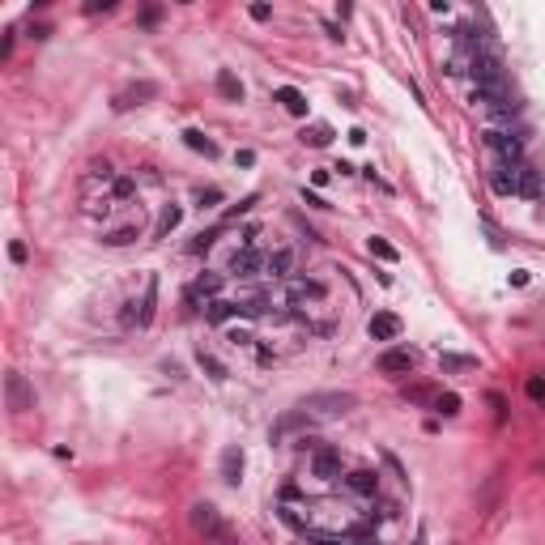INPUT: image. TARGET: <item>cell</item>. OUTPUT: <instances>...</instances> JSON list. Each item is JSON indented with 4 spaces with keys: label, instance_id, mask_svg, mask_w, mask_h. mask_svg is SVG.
Listing matches in <instances>:
<instances>
[{
    "label": "cell",
    "instance_id": "obj_1",
    "mask_svg": "<svg viewBox=\"0 0 545 545\" xmlns=\"http://www.w3.org/2000/svg\"><path fill=\"white\" fill-rule=\"evenodd\" d=\"M188 520H192L196 537H200L205 545H239V533L222 520V512H217L213 503H192Z\"/></svg>",
    "mask_w": 545,
    "mask_h": 545
},
{
    "label": "cell",
    "instance_id": "obj_2",
    "mask_svg": "<svg viewBox=\"0 0 545 545\" xmlns=\"http://www.w3.org/2000/svg\"><path fill=\"white\" fill-rule=\"evenodd\" d=\"M469 72H473V81H477V94H499V90H507V68H503V60L495 55V51H473L469 55Z\"/></svg>",
    "mask_w": 545,
    "mask_h": 545
},
{
    "label": "cell",
    "instance_id": "obj_3",
    "mask_svg": "<svg viewBox=\"0 0 545 545\" xmlns=\"http://www.w3.org/2000/svg\"><path fill=\"white\" fill-rule=\"evenodd\" d=\"M354 405H358V396H354V392H311L298 409H303V414H311V418H345Z\"/></svg>",
    "mask_w": 545,
    "mask_h": 545
},
{
    "label": "cell",
    "instance_id": "obj_4",
    "mask_svg": "<svg viewBox=\"0 0 545 545\" xmlns=\"http://www.w3.org/2000/svg\"><path fill=\"white\" fill-rule=\"evenodd\" d=\"M158 94H162V85L149 81V77H141V81H128L124 90H115L111 107H115V111H132V107H141V102H153Z\"/></svg>",
    "mask_w": 545,
    "mask_h": 545
},
{
    "label": "cell",
    "instance_id": "obj_5",
    "mask_svg": "<svg viewBox=\"0 0 545 545\" xmlns=\"http://www.w3.org/2000/svg\"><path fill=\"white\" fill-rule=\"evenodd\" d=\"M486 145L499 153V166H524V141H520L516 132L490 128V132H486Z\"/></svg>",
    "mask_w": 545,
    "mask_h": 545
},
{
    "label": "cell",
    "instance_id": "obj_6",
    "mask_svg": "<svg viewBox=\"0 0 545 545\" xmlns=\"http://www.w3.org/2000/svg\"><path fill=\"white\" fill-rule=\"evenodd\" d=\"M375 367H379V375H409V371L418 367V350L392 345V350H384V354L375 358Z\"/></svg>",
    "mask_w": 545,
    "mask_h": 545
},
{
    "label": "cell",
    "instance_id": "obj_7",
    "mask_svg": "<svg viewBox=\"0 0 545 545\" xmlns=\"http://www.w3.org/2000/svg\"><path fill=\"white\" fill-rule=\"evenodd\" d=\"M311 477H320V482H337V477H341V448L315 443V448H311Z\"/></svg>",
    "mask_w": 545,
    "mask_h": 545
},
{
    "label": "cell",
    "instance_id": "obj_8",
    "mask_svg": "<svg viewBox=\"0 0 545 545\" xmlns=\"http://www.w3.org/2000/svg\"><path fill=\"white\" fill-rule=\"evenodd\" d=\"M260 269H264V256H260L256 247H247V243L226 260V277H239V281H252Z\"/></svg>",
    "mask_w": 545,
    "mask_h": 545
},
{
    "label": "cell",
    "instance_id": "obj_9",
    "mask_svg": "<svg viewBox=\"0 0 545 545\" xmlns=\"http://www.w3.org/2000/svg\"><path fill=\"white\" fill-rule=\"evenodd\" d=\"M311 426H315V418H311V414H303V409H286V414L273 422L269 439H273V443H286L290 435H298V431H311Z\"/></svg>",
    "mask_w": 545,
    "mask_h": 545
},
{
    "label": "cell",
    "instance_id": "obj_10",
    "mask_svg": "<svg viewBox=\"0 0 545 545\" xmlns=\"http://www.w3.org/2000/svg\"><path fill=\"white\" fill-rule=\"evenodd\" d=\"M222 286H226V273H209V269H205V273L188 286V303H205V307H209L213 298H222Z\"/></svg>",
    "mask_w": 545,
    "mask_h": 545
},
{
    "label": "cell",
    "instance_id": "obj_11",
    "mask_svg": "<svg viewBox=\"0 0 545 545\" xmlns=\"http://www.w3.org/2000/svg\"><path fill=\"white\" fill-rule=\"evenodd\" d=\"M4 396H9V409H13V414H30V409H34V392H30L26 375H17V371L4 375Z\"/></svg>",
    "mask_w": 545,
    "mask_h": 545
},
{
    "label": "cell",
    "instance_id": "obj_12",
    "mask_svg": "<svg viewBox=\"0 0 545 545\" xmlns=\"http://www.w3.org/2000/svg\"><path fill=\"white\" fill-rule=\"evenodd\" d=\"M401 333H405V324H401L396 311H375V315L367 320V337H371V341H396Z\"/></svg>",
    "mask_w": 545,
    "mask_h": 545
},
{
    "label": "cell",
    "instance_id": "obj_13",
    "mask_svg": "<svg viewBox=\"0 0 545 545\" xmlns=\"http://www.w3.org/2000/svg\"><path fill=\"white\" fill-rule=\"evenodd\" d=\"M243 465H247L243 448H239V443H230V448L222 452V460H217V473H222V482H226V486H239V482H243Z\"/></svg>",
    "mask_w": 545,
    "mask_h": 545
},
{
    "label": "cell",
    "instance_id": "obj_14",
    "mask_svg": "<svg viewBox=\"0 0 545 545\" xmlns=\"http://www.w3.org/2000/svg\"><path fill=\"white\" fill-rule=\"evenodd\" d=\"M324 294H328V286H324V281H315V277H298V281H290V307L320 303Z\"/></svg>",
    "mask_w": 545,
    "mask_h": 545
},
{
    "label": "cell",
    "instance_id": "obj_15",
    "mask_svg": "<svg viewBox=\"0 0 545 545\" xmlns=\"http://www.w3.org/2000/svg\"><path fill=\"white\" fill-rule=\"evenodd\" d=\"M345 490L358 495V499H379V473H371V469H354V473H345Z\"/></svg>",
    "mask_w": 545,
    "mask_h": 545
},
{
    "label": "cell",
    "instance_id": "obj_16",
    "mask_svg": "<svg viewBox=\"0 0 545 545\" xmlns=\"http://www.w3.org/2000/svg\"><path fill=\"white\" fill-rule=\"evenodd\" d=\"M537 192H541V175H537L529 162H524V166H512V196H529V200H533Z\"/></svg>",
    "mask_w": 545,
    "mask_h": 545
},
{
    "label": "cell",
    "instance_id": "obj_17",
    "mask_svg": "<svg viewBox=\"0 0 545 545\" xmlns=\"http://www.w3.org/2000/svg\"><path fill=\"white\" fill-rule=\"evenodd\" d=\"M234 315H247L243 298H213V303L205 307V320H209V324H226V320H234Z\"/></svg>",
    "mask_w": 545,
    "mask_h": 545
},
{
    "label": "cell",
    "instance_id": "obj_18",
    "mask_svg": "<svg viewBox=\"0 0 545 545\" xmlns=\"http://www.w3.org/2000/svg\"><path fill=\"white\" fill-rule=\"evenodd\" d=\"M141 239V222L132 217V222H119V226H111V230H102V243L107 247H128V243H136Z\"/></svg>",
    "mask_w": 545,
    "mask_h": 545
},
{
    "label": "cell",
    "instance_id": "obj_19",
    "mask_svg": "<svg viewBox=\"0 0 545 545\" xmlns=\"http://www.w3.org/2000/svg\"><path fill=\"white\" fill-rule=\"evenodd\" d=\"M179 222H183V205H162V213H158V226H153V239H171L175 230H179Z\"/></svg>",
    "mask_w": 545,
    "mask_h": 545
},
{
    "label": "cell",
    "instance_id": "obj_20",
    "mask_svg": "<svg viewBox=\"0 0 545 545\" xmlns=\"http://www.w3.org/2000/svg\"><path fill=\"white\" fill-rule=\"evenodd\" d=\"M264 273H269V277H290V273H294V252H290V247H273V252L264 256Z\"/></svg>",
    "mask_w": 545,
    "mask_h": 545
},
{
    "label": "cell",
    "instance_id": "obj_21",
    "mask_svg": "<svg viewBox=\"0 0 545 545\" xmlns=\"http://www.w3.org/2000/svg\"><path fill=\"white\" fill-rule=\"evenodd\" d=\"M273 98H277L290 115H298V119L307 115V94H303L298 85H277V94H273Z\"/></svg>",
    "mask_w": 545,
    "mask_h": 545
},
{
    "label": "cell",
    "instance_id": "obj_22",
    "mask_svg": "<svg viewBox=\"0 0 545 545\" xmlns=\"http://www.w3.org/2000/svg\"><path fill=\"white\" fill-rule=\"evenodd\" d=\"M333 136H337V132H333V124H307V128L298 132V141H303V145H311V149L333 145Z\"/></svg>",
    "mask_w": 545,
    "mask_h": 545
},
{
    "label": "cell",
    "instance_id": "obj_23",
    "mask_svg": "<svg viewBox=\"0 0 545 545\" xmlns=\"http://www.w3.org/2000/svg\"><path fill=\"white\" fill-rule=\"evenodd\" d=\"M439 367H443L448 375H460V371H477L482 362H477L473 354H452V350H443V354H439Z\"/></svg>",
    "mask_w": 545,
    "mask_h": 545
},
{
    "label": "cell",
    "instance_id": "obj_24",
    "mask_svg": "<svg viewBox=\"0 0 545 545\" xmlns=\"http://www.w3.org/2000/svg\"><path fill=\"white\" fill-rule=\"evenodd\" d=\"M217 94L226 102H243V81L230 72V68H217Z\"/></svg>",
    "mask_w": 545,
    "mask_h": 545
},
{
    "label": "cell",
    "instance_id": "obj_25",
    "mask_svg": "<svg viewBox=\"0 0 545 545\" xmlns=\"http://www.w3.org/2000/svg\"><path fill=\"white\" fill-rule=\"evenodd\" d=\"M153 307H158V277H149V281H145V298H141L136 328H149V324H153Z\"/></svg>",
    "mask_w": 545,
    "mask_h": 545
},
{
    "label": "cell",
    "instance_id": "obj_26",
    "mask_svg": "<svg viewBox=\"0 0 545 545\" xmlns=\"http://www.w3.org/2000/svg\"><path fill=\"white\" fill-rule=\"evenodd\" d=\"M196 367H200V371H205V375H209L213 384H226V379H230V371H226V367H222V362H217V358H213V354H209L205 345L196 350Z\"/></svg>",
    "mask_w": 545,
    "mask_h": 545
},
{
    "label": "cell",
    "instance_id": "obj_27",
    "mask_svg": "<svg viewBox=\"0 0 545 545\" xmlns=\"http://www.w3.org/2000/svg\"><path fill=\"white\" fill-rule=\"evenodd\" d=\"M183 145L196 149V153H205V158H217V141H209L200 128H183Z\"/></svg>",
    "mask_w": 545,
    "mask_h": 545
},
{
    "label": "cell",
    "instance_id": "obj_28",
    "mask_svg": "<svg viewBox=\"0 0 545 545\" xmlns=\"http://www.w3.org/2000/svg\"><path fill=\"white\" fill-rule=\"evenodd\" d=\"M367 252H371L375 260H388V264H396V260H401V252H396L384 234H371V239H367Z\"/></svg>",
    "mask_w": 545,
    "mask_h": 545
},
{
    "label": "cell",
    "instance_id": "obj_29",
    "mask_svg": "<svg viewBox=\"0 0 545 545\" xmlns=\"http://www.w3.org/2000/svg\"><path fill=\"white\" fill-rule=\"evenodd\" d=\"M401 396H405L409 405H435V396H439V388H435V384H414V388H405Z\"/></svg>",
    "mask_w": 545,
    "mask_h": 545
},
{
    "label": "cell",
    "instance_id": "obj_30",
    "mask_svg": "<svg viewBox=\"0 0 545 545\" xmlns=\"http://www.w3.org/2000/svg\"><path fill=\"white\" fill-rule=\"evenodd\" d=\"M222 230H226V222H217L213 230H200V234H196V239L188 243V252H192V256H200V252H209V247L217 243V234H222Z\"/></svg>",
    "mask_w": 545,
    "mask_h": 545
},
{
    "label": "cell",
    "instance_id": "obj_31",
    "mask_svg": "<svg viewBox=\"0 0 545 545\" xmlns=\"http://www.w3.org/2000/svg\"><path fill=\"white\" fill-rule=\"evenodd\" d=\"M111 196H115L119 205H124V200H132V196H136V179H132V175H119V179H111Z\"/></svg>",
    "mask_w": 545,
    "mask_h": 545
},
{
    "label": "cell",
    "instance_id": "obj_32",
    "mask_svg": "<svg viewBox=\"0 0 545 545\" xmlns=\"http://www.w3.org/2000/svg\"><path fill=\"white\" fill-rule=\"evenodd\" d=\"M431 409H435V414H443V418H456V414H460V396H456V392H439Z\"/></svg>",
    "mask_w": 545,
    "mask_h": 545
},
{
    "label": "cell",
    "instance_id": "obj_33",
    "mask_svg": "<svg viewBox=\"0 0 545 545\" xmlns=\"http://www.w3.org/2000/svg\"><path fill=\"white\" fill-rule=\"evenodd\" d=\"M524 392H529V401H533V405H545V379H541V375H529Z\"/></svg>",
    "mask_w": 545,
    "mask_h": 545
},
{
    "label": "cell",
    "instance_id": "obj_34",
    "mask_svg": "<svg viewBox=\"0 0 545 545\" xmlns=\"http://www.w3.org/2000/svg\"><path fill=\"white\" fill-rule=\"evenodd\" d=\"M217 200H222V188H200V192H196V205H200V209H213Z\"/></svg>",
    "mask_w": 545,
    "mask_h": 545
},
{
    "label": "cell",
    "instance_id": "obj_35",
    "mask_svg": "<svg viewBox=\"0 0 545 545\" xmlns=\"http://www.w3.org/2000/svg\"><path fill=\"white\" fill-rule=\"evenodd\" d=\"M256 200H260V196H243V200H239V205H234V209L226 213V222H234V217H243V213H252V205H256Z\"/></svg>",
    "mask_w": 545,
    "mask_h": 545
},
{
    "label": "cell",
    "instance_id": "obj_36",
    "mask_svg": "<svg viewBox=\"0 0 545 545\" xmlns=\"http://www.w3.org/2000/svg\"><path fill=\"white\" fill-rule=\"evenodd\" d=\"M9 260H13V264H26V260H30L26 243H17V239H13V243H9Z\"/></svg>",
    "mask_w": 545,
    "mask_h": 545
},
{
    "label": "cell",
    "instance_id": "obj_37",
    "mask_svg": "<svg viewBox=\"0 0 545 545\" xmlns=\"http://www.w3.org/2000/svg\"><path fill=\"white\" fill-rule=\"evenodd\" d=\"M247 13H252V21H269L273 17V4H252Z\"/></svg>",
    "mask_w": 545,
    "mask_h": 545
},
{
    "label": "cell",
    "instance_id": "obj_38",
    "mask_svg": "<svg viewBox=\"0 0 545 545\" xmlns=\"http://www.w3.org/2000/svg\"><path fill=\"white\" fill-rule=\"evenodd\" d=\"M230 345H256V337L243 333V328H230Z\"/></svg>",
    "mask_w": 545,
    "mask_h": 545
},
{
    "label": "cell",
    "instance_id": "obj_39",
    "mask_svg": "<svg viewBox=\"0 0 545 545\" xmlns=\"http://www.w3.org/2000/svg\"><path fill=\"white\" fill-rule=\"evenodd\" d=\"M490 405H495V418L503 422V418H507V401H503V392H490Z\"/></svg>",
    "mask_w": 545,
    "mask_h": 545
},
{
    "label": "cell",
    "instance_id": "obj_40",
    "mask_svg": "<svg viewBox=\"0 0 545 545\" xmlns=\"http://www.w3.org/2000/svg\"><path fill=\"white\" fill-rule=\"evenodd\" d=\"M115 9V0H90L85 4V13H111Z\"/></svg>",
    "mask_w": 545,
    "mask_h": 545
},
{
    "label": "cell",
    "instance_id": "obj_41",
    "mask_svg": "<svg viewBox=\"0 0 545 545\" xmlns=\"http://www.w3.org/2000/svg\"><path fill=\"white\" fill-rule=\"evenodd\" d=\"M158 17H162V9H153V4L141 9V26H158Z\"/></svg>",
    "mask_w": 545,
    "mask_h": 545
},
{
    "label": "cell",
    "instance_id": "obj_42",
    "mask_svg": "<svg viewBox=\"0 0 545 545\" xmlns=\"http://www.w3.org/2000/svg\"><path fill=\"white\" fill-rule=\"evenodd\" d=\"M234 162H239V166H256V149H239Z\"/></svg>",
    "mask_w": 545,
    "mask_h": 545
},
{
    "label": "cell",
    "instance_id": "obj_43",
    "mask_svg": "<svg viewBox=\"0 0 545 545\" xmlns=\"http://www.w3.org/2000/svg\"><path fill=\"white\" fill-rule=\"evenodd\" d=\"M303 200H307L311 209H328V200H324V196H315V192H307V188H303Z\"/></svg>",
    "mask_w": 545,
    "mask_h": 545
},
{
    "label": "cell",
    "instance_id": "obj_44",
    "mask_svg": "<svg viewBox=\"0 0 545 545\" xmlns=\"http://www.w3.org/2000/svg\"><path fill=\"white\" fill-rule=\"evenodd\" d=\"M350 545H379V537H375V533H354Z\"/></svg>",
    "mask_w": 545,
    "mask_h": 545
},
{
    "label": "cell",
    "instance_id": "obj_45",
    "mask_svg": "<svg viewBox=\"0 0 545 545\" xmlns=\"http://www.w3.org/2000/svg\"><path fill=\"white\" fill-rule=\"evenodd\" d=\"M9 51H13V30H4V43H0V60H9Z\"/></svg>",
    "mask_w": 545,
    "mask_h": 545
},
{
    "label": "cell",
    "instance_id": "obj_46",
    "mask_svg": "<svg viewBox=\"0 0 545 545\" xmlns=\"http://www.w3.org/2000/svg\"><path fill=\"white\" fill-rule=\"evenodd\" d=\"M311 183H315V188H324V183H328V171H324V166H320V171H311Z\"/></svg>",
    "mask_w": 545,
    "mask_h": 545
},
{
    "label": "cell",
    "instance_id": "obj_47",
    "mask_svg": "<svg viewBox=\"0 0 545 545\" xmlns=\"http://www.w3.org/2000/svg\"><path fill=\"white\" fill-rule=\"evenodd\" d=\"M315 545H341V541H333V537H320V541H315Z\"/></svg>",
    "mask_w": 545,
    "mask_h": 545
},
{
    "label": "cell",
    "instance_id": "obj_48",
    "mask_svg": "<svg viewBox=\"0 0 545 545\" xmlns=\"http://www.w3.org/2000/svg\"><path fill=\"white\" fill-rule=\"evenodd\" d=\"M414 545H426V541H422V537H418V541H414Z\"/></svg>",
    "mask_w": 545,
    "mask_h": 545
}]
</instances>
